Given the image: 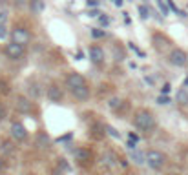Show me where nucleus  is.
Instances as JSON below:
<instances>
[{
  "instance_id": "39448f33",
  "label": "nucleus",
  "mask_w": 188,
  "mask_h": 175,
  "mask_svg": "<svg viewBox=\"0 0 188 175\" xmlns=\"http://www.w3.org/2000/svg\"><path fill=\"white\" fill-rule=\"evenodd\" d=\"M11 137H13V141H17V142H24V141H28L29 139V131H28V128L20 122V121H15V122H11Z\"/></svg>"
},
{
  "instance_id": "a878e982",
  "label": "nucleus",
  "mask_w": 188,
  "mask_h": 175,
  "mask_svg": "<svg viewBox=\"0 0 188 175\" xmlns=\"http://www.w3.org/2000/svg\"><path fill=\"white\" fill-rule=\"evenodd\" d=\"M6 117H8V108H6V104L4 102H0V122H2Z\"/></svg>"
},
{
  "instance_id": "c9c22d12",
  "label": "nucleus",
  "mask_w": 188,
  "mask_h": 175,
  "mask_svg": "<svg viewBox=\"0 0 188 175\" xmlns=\"http://www.w3.org/2000/svg\"><path fill=\"white\" fill-rule=\"evenodd\" d=\"M113 4L117 8H123V4H124V0H113Z\"/></svg>"
},
{
  "instance_id": "c85d7f7f",
  "label": "nucleus",
  "mask_w": 188,
  "mask_h": 175,
  "mask_svg": "<svg viewBox=\"0 0 188 175\" xmlns=\"http://www.w3.org/2000/svg\"><path fill=\"white\" fill-rule=\"evenodd\" d=\"M8 37V26L6 24H0V40Z\"/></svg>"
},
{
  "instance_id": "f3484780",
  "label": "nucleus",
  "mask_w": 188,
  "mask_h": 175,
  "mask_svg": "<svg viewBox=\"0 0 188 175\" xmlns=\"http://www.w3.org/2000/svg\"><path fill=\"white\" fill-rule=\"evenodd\" d=\"M28 8L33 15H42L46 9V0H28Z\"/></svg>"
},
{
  "instance_id": "5701e85b",
  "label": "nucleus",
  "mask_w": 188,
  "mask_h": 175,
  "mask_svg": "<svg viewBox=\"0 0 188 175\" xmlns=\"http://www.w3.org/2000/svg\"><path fill=\"white\" fill-rule=\"evenodd\" d=\"M104 130H106V131H108L110 135H112V137H115V139H121V133L115 130L113 126H110V124H104Z\"/></svg>"
},
{
  "instance_id": "7c9ffc66",
  "label": "nucleus",
  "mask_w": 188,
  "mask_h": 175,
  "mask_svg": "<svg viewBox=\"0 0 188 175\" xmlns=\"http://www.w3.org/2000/svg\"><path fill=\"white\" fill-rule=\"evenodd\" d=\"M6 22H8V11L2 9L0 11V24H6Z\"/></svg>"
},
{
  "instance_id": "ddd939ff",
  "label": "nucleus",
  "mask_w": 188,
  "mask_h": 175,
  "mask_svg": "<svg viewBox=\"0 0 188 175\" xmlns=\"http://www.w3.org/2000/svg\"><path fill=\"white\" fill-rule=\"evenodd\" d=\"M70 93H71V97L77 99L79 102H86V100L91 97V86H90V84H84V86H79V88L71 90Z\"/></svg>"
},
{
  "instance_id": "aec40b11",
  "label": "nucleus",
  "mask_w": 188,
  "mask_h": 175,
  "mask_svg": "<svg viewBox=\"0 0 188 175\" xmlns=\"http://www.w3.org/2000/svg\"><path fill=\"white\" fill-rule=\"evenodd\" d=\"M175 100H177L181 106H186L188 104V91H186V88H181L177 91V95H175Z\"/></svg>"
},
{
  "instance_id": "20e7f679",
  "label": "nucleus",
  "mask_w": 188,
  "mask_h": 175,
  "mask_svg": "<svg viewBox=\"0 0 188 175\" xmlns=\"http://www.w3.org/2000/svg\"><path fill=\"white\" fill-rule=\"evenodd\" d=\"M4 55L9 59V60H22L24 57H26V46H20V44H17V42H8L6 46H4Z\"/></svg>"
},
{
  "instance_id": "f8f14e48",
  "label": "nucleus",
  "mask_w": 188,
  "mask_h": 175,
  "mask_svg": "<svg viewBox=\"0 0 188 175\" xmlns=\"http://www.w3.org/2000/svg\"><path fill=\"white\" fill-rule=\"evenodd\" d=\"M108 108L113 111L115 115H123L128 110V100L126 99H121V97H113L108 100Z\"/></svg>"
},
{
  "instance_id": "4be33fe9",
  "label": "nucleus",
  "mask_w": 188,
  "mask_h": 175,
  "mask_svg": "<svg viewBox=\"0 0 188 175\" xmlns=\"http://www.w3.org/2000/svg\"><path fill=\"white\" fill-rule=\"evenodd\" d=\"M90 33H91V37H93V39H104L106 35H108V33H106L104 29H101V28H91Z\"/></svg>"
},
{
  "instance_id": "b1692460",
  "label": "nucleus",
  "mask_w": 188,
  "mask_h": 175,
  "mask_svg": "<svg viewBox=\"0 0 188 175\" xmlns=\"http://www.w3.org/2000/svg\"><path fill=\"white\" fill-rule=\"evenodd\" d=\"M170 102H172V100H170L168 95H159V97H157V104H161V106H168Z\"/></svg>"
},
{
  "instance_id": "412c9836",
  "label": "nucleus",
  "mask_w": 188,
  "mask_h": 175,
  "mask_svg": "<svg viewBox=\"0 0 188 175\" xmlns=\"http://www.w3.org/2000/svg\"><path fill=\"white\" fill-rule=\"evenodd\" d=\"M11 93V84H9V80L8 79H0V95L2 97H6V95H9Z\"/></svg>"
},
{
  "instance_id": "7ed1b4c3",
  "label": "nucleus",
  "mask_w": 188,
  "mask_h": 175,
  "mask_svg": "<svg viewBox=\"0 0 188 175\" xmlns=\"http://www.w3.org/2000/svg\"><path fill=\"white\" fill-rule=\"evenodd\" d=\"M146 164L152 168V170H163L164 164H166V155L163 153V152H159V150H148L146 152Z\"/></svg>"
},
{
  "instance_id": "cd10ccee",
  "label": "nucleus",
  "mask_w": 188,
  "mask_h": 175,
  "mask_svg": "<svg viewBox=\"0 0 188 175\" xmlns=\"http://www.w3.org/2000/svg\"><path fill=\"white\" fill-rule=\"evenodd\" d=\"M157 4H159V8H161V11H163V15H168V6L164 0H157Z\"/></svg>"
},
{
  "instance_id": "0eeeda50",
  "label": "nucleus",
  "mask_w": 188,
  "mask_h": 175,
  "mask_svg": "<svg viewBox=\"0 0 188 175\" xmlns=\"http://www.w3.org/2000/svg\"><path fill=\"white\" fill-rule=\"evenodd\" d=\"M46 97H48L50 102H55V104L62 102L64 100V88H60L59 82H51L46 88Z\"/></svg>"
},
{
  "instance_id": "f03ea898",
  "label": "nucleus",
  "mask_w": 188,
  "mask_h": 175,
  "mask_svg": "<svg viewBox=\"0 0 188 175\" xmlns=\"http://www.w3.org/2000/svg\"><path fill=\"white\" fill-rule=\"evenodd\" d=\"M9 39H11V42H17V44L28 48L33 40V31L26 24H15L9 31Z\"/></svg>"
},
{
  "instance_id": "2f4dec72",
  "label": "nucleus",
  "mask_w": 188,
  "mask_h": 175,
  "mask_svg": "<svg viewBox=\"0 0 188 175\" xmlns=\"http://www.w3.org/2000/svg\"><path fill=\"white\" fill-rule=\"evenodd\" d=\"M170 90H172V86H170V84H163V88H161V95H168V93H170Z\"/></svg>"
},
{
  "instance_id": "72a5a7b5",
  "label": "nucleus",
  "mask_w": 188,
  "mask_h": 175,
  "mask_svg": "<svg viewBox=\"0 0 188 175\" xmlns=\"http://www.w3.org/2000/svg\"><path fill=\"white\" fill-rule=\"evenodd\" d=\"M86 6L88 8H95V6H99V0H86Z\"/></svg>"
},
{
  "instance_id": "9b49d317",
  "label": "nucleus",
  "mask_w": 188,
  "mask_h": 175,
  "mask_svg": "<svg viewBox=\"0 0 188 175\" xmlns=\"http://www.w3.org/2000/svg\"><path fill=\"white\" fill-rule=\"evenodd\" d=\"M88 57H90V60L93 62L95 66H102L106 60V51H104V48H101L99 44H93L88 49Z\"/></svg>"
},
{
  "instance_id": "2eb2a0df",
  "label": "nucleus",
  "mask_w": 188,
  "mask_h": 175,
  "mask_svg": "<svg viewBox=\"0 0 188 175\" xmlns=\"http://www.w3.org/2000/svg\"><path fill=\"white\" fill-rule=\"evenodd\" d=\"M26 86H28V88H26V90H28V93H29V99H33V100H37V99H39V97H40V95H42L40 84L37 82V80H35V79H29V80H28V84H26Z\"/></svg>"
},
{
  "instance_id": "f704fd0d",
  "label": "nucleus",
  "mask_w": 188,
  "mask_h": 175,
  "mask_svg": "<svg viewBox=\"0 0 188 175\" xmlns=\"http://www.w3.org/2000/svg\"><path fill=\"white\" fill-rule=\"evenodd\" d=\"M6 161H4V157H0V173H2V172H4V170H6Z\"/></svg>"
},
{
  "instance_id": "6e6552de",
  "label": "nucleus",
  "mask_w": 188,
  "mask_h": 175,
  "mask_svg": "<svg viewBox=\"0 0 188 175\" xmlns=\"http://www.w3.org/2000/svg\"><path fill=\"white\" fill-rule=\"evenodd\" d=\"M73 159L82 166L91 164V161H93V152H91L90 148H86V146H79V148L73 150Z\"/></svg>"
},
{
  "instance_id": "473e14b6",
  "label": "nucleus",
  "mask_w": 188,
  "mask_h": 175,
  "mask_svg": "<svg viewBox=\"0 0 188 175\" xmlns=\"http://www.w3.org/2000/svg\"><path fill=\"white\" fill-rule=\"evenodd\" d=\"M128 139H130V141H133V142H137V141H139V135L133 133V131H130V133H128Z\"/></svg>"
},
{
  "instance_id": "bb28decb",
  "label": "nucleus",
  "mask_w": 188,
  "mask_h": 175,
  "mask_svg": "<svg viewBox=\"0 0 188 175\" xmlns=\"http://www.w3.org/2000/svg\"><path fill=\"white\" fill-rule=\"evenodd\" d=\"M13 4H15V8H17V9H22V8H26V6H28V0H13Z\"/></svg>"
},
{
  "instance_id": "a211bd4d",
  "label": "nucleus",
  "mask_w": 188,
  "mask_h": 175,
  "mask_svg": "<svg viewBox=\"0 0 188 175\" xmlns=\"http://www.w3.org/2000/svg\"><path fill=\"white\" fill-rule=\"evenodd\" d=\"M0 150H2V153L9 155L15 152V144H13V141H9V139H2L0 141Z\"/></svg>"
},
{
  "instance_id": "4468645a",
  "label": "nucleus",
  "mask_w": 188,
  "mask_h": 175,
  "mask_svg": "<svg viewBox=\"0 0 188 175\" xmlns=\"http://www.w3.org/2000/svg\"><path fill=\"white\" fill-rule=\"evenodd\" d=\"M35 146L40 148V150L50 148V146H51V139H50V135L46 133V131H37V135H35Z\"/></svg>"
},
{
  "instance_id": "c756f323",
  "label": "nucleus",
  "mask_w": 188,
  "mask_h": 175,
  "mask_svg": "<svg viewBox=\"0 0 188 175\" xmlns=\"http://www.w3.org/2000/svg\"><path fill=\"white\" fill-rule=\"evenodd\" d=\"M99 22L106 28V26H110V17H108V15H101V17H99Z\"/></svg>"
},
{
  "instance_id": "f257e3e1",
  "label": "nucleus",
  "mask_w": 188,
  "mask_h": 175,
  "mask_svg": "<svg viewBox=\"0 0 188 175\" xmlns=\"http://www.w3.org/2000/svg\"><path fill=\"white\" fill-rule=\"evenodd\" d=\"M132 121H133V126H135L139 131H143V133H152L157 128L155 115H154L152 110H148V108H137L135 111H133Z\"/></svg>"
},
{
  "instance_id": "393cba45",
  "label": "nucleus",
  "mask_w": 188,
  "mask_h": 175,
  "mask_svg": "<svg viewBox=\"0 0 188 175\" xmlns=\"http://www.w3.org/2000/svg\"><path fill=\"white\" fill-rule=\"evenodd\" d=\"M139 13H141V18H150V9H148L146 6H139Z\"/></svg>"
},
{
  "instance_id": "e433bc0d",
  "label": "nucleus",
  "mask_w": 188,
  "mask_h": 175,
  "mask_svg": "<svg viewBox=\"0 0 188 175\" xmlns=\"http://www.w3.org/2000/svg\"><path fill=\"white\" fill-rule=\"evenodd\" d=\"M185 86H188V77H186V79H185Z\"/></svg>"
},
{
  "instance_id": "423d86ee",
  "label": "nucleus",
  "mask_w": 188,
  "mask_h": 175,
  "mask_svg": "<svg viewBox=\"0 0 188 175\" xmlns=\"http://www.w3.org/2000/svg\"><path fill=\"white\" fill-rule=\"evenodd\" d=\"M15 110H17L18 113L28 115L35 110V102H33V99L26 97V95H17V97H15Z\"/></svg>"
},
{
  "instance_id": "dca6fc26",
  "label": "nucleus",
  "mask_w": 188,
  "mask_h": 175,
  "mask_svg": "<svg viewBox=\"0 0 188 175\" xmlns=\"http://www.w3.org/2000/svg\"><path fill=\"white\" fill-rule=\"evenodd\" d=\"M119 161H121V157H117L112 150H106L104 153H102V164H106L108 168L117 166V164H119Z\"/></svg>"
},
{
  "instance_id": "4c0bfd02",
  "label": "nucleus",
  "mask_w": 188,
  "mask_h": 175,
  "mask_svg": "<svg viewBox=\"0 0 188 175\" xmlns=\"http://www.w3.org/2000/svg\"><path fill=\"white\" fill-rule=\"evenodd\" d=\"M166 175H179V173H174V172H172V173H166Z\"/></svg>"
},
{
  "instance_id": "1a4fd4ad",
  "label": "nucleus",
  "mask_w": 188,
  "mask_h": 175,
  "mask_svg": "<svg viewBox=\"0 0 188 175\" xmlns=\"http://www.w3.org/2000/svg\"><path fill=\"white\" fill-rule=\"evenodd\" d=\"M168 62L172 64V66H177V68H183V66H186L188 64V55L185 49H181V48H174L170 55H168Z\"/></svg>"
},
{
  "instance_id": "9d476101",
  "label": "nucleus",
  "mask_w": 188,
  "mask_h": 175,
  "mask_svg": "<svg viewBox=\"0 0 188 175\" xmlns=\"http://www.w3.org/2000/svg\"><path fill=\"white\" fill-rule=\"evenodd\" d=\"M64 84H66V88L71 91V90L79 88V86H84V84H88V80H86V77H84L82 73H79V71H70L68 75H66V80H64Z\"/></svg>"
},
{
  "instance_id": "6ab92c4d",
  "label": "nucleus",
  "mask_w": 188,
  "mask_h": 175,
  "mask_svg": "<svg viewBox=\"0 0 188 175\" xmlns=\"http://www.w3.org/2000/svg\"><path fill=\"white\" fill-rule=\"evenodd\" d=\"M130 159H132L135 164H144V162H146V153H141V152H137V148H135V150H132Z\"/></svg>"
}]
</instances>
